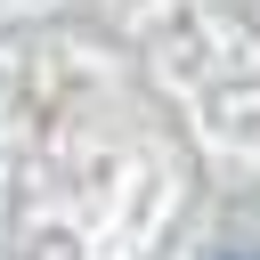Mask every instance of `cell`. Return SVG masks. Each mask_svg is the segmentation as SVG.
Masks as SVG:
<instances>
[{"label": "cell", "mask_w": 260, "mask_h": 260, "mask_svg": "<svg viewBox=\"0 0 260 260\" xmlns=\"http://www.w3.org/2000/svg\"><path fill=\"white\" fill-rule=\"evenodd\" d=\"M219 260H260V252H219Z\"/></svg>", "instance_id": "6da1fadb"}]
</instances>
